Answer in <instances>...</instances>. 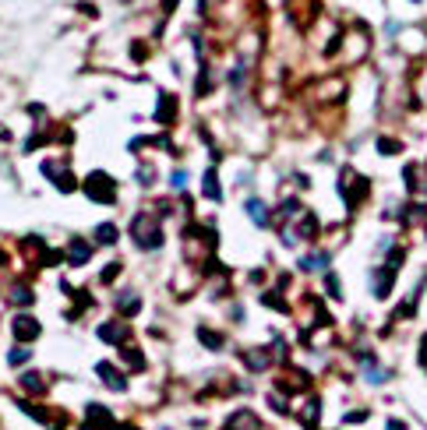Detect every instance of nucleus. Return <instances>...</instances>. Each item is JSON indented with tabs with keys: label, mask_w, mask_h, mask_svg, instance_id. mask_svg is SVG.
Here are the masks:
<instances>
[{
	"label": "nucleus",
	"mask_w": 427,
	"mask_h": 430,
	"mask_svg": "<svg viewBox=\"0 0 427 430\" xmlns=\"http://www.w3.org/2000/svg\"><path fill=\"white\" fill-rule=\"evenodd\" d=\"M99 374H103V377H106L113 388H124V377H117V374L110 370V363H99Z\"/></svg>",
	"instance_id": "1"
},
{
	"label": "nucleus",
	"mask_w": 427,
	"mask_h": 430,
	"mask_svg": "<svg viewBox=\"0 0 427 430\" xmlns=\"http://www.w3.org/2000/svg\"><path fill=\"white\" fill-rule=\"evenodd\" d=\"M251 215H254L258 222H265V212H261V205H258V201H251Z\"/></svg>",
	"instance_id": "2"
},
{
	"label": "nucleus",
	"mask_w": 427,
	"mask_h": 430,
	"mask_svg": "<svg viewBox=\"0 0 427 430\" xmlns=\"http://www.w3.org/2000/svg\"><path fill=\"white\" fill-rule=\"evenodd\" d=\"M388 430H403V423H399V420H392V427H388Z\"/></svg>",
	"instance_id": "3"
}]
</instances>
